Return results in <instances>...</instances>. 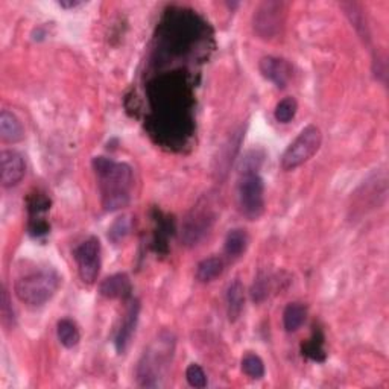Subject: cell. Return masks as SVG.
<instances>
[{
	"label": "cell",
	"mask_w": 389,
	"mask_h": 389,
	"mask_svg": "<svg viewBox=\"0 0 389 389\" xmlns=\"http://www.w3.org/2000/svg\"><path fill=\"white\" fill-rule=\"evenodd\" d=\"M99 292L102 297L110 299L126 298L131 295V281L126 274H115L101 283Z\"/></svg>",
	"instance_id": "11"
},
{
	"label": "cell",
	"mask_w": 389,
	"mask_h": 389,
	"mask_svg": "<svg viewBox=\"0 0 389 389\" xmlns=\"http://www.w3.org/2000/svg\"><path fill=\"white\" fill-rule=\"evenodd\" d=\"M281 3L265 2L257 8L253 19V26L257 35L262 38H272L280 29Z\"/></svg>",
	"instance_id": "7"
},
{
	"label": "cell",
	"mask_w": 389,
	"mask_h": 389,
	"mask_svg": "<svg viewBox=\"0 0 389 389\" xmlns=\"http://www.w3.org/2000/svg\"><path fill=\"white\" fill-rule=\"evenodd\" d=\"M242 371L251 379H262L265 376V363L257 354L249 353L242 359Z\"/></svg>",
	"instance_id": "20"
},
{
	"label": "cell",
	"mask_w": 389,
	"mask_h": 389,
	"mask_svg": "<svg viewBox=\"0 0 389 389\" xmlns=\"http://www.w3.org/2000/svg\"><path fill=\"white\" fill-rule=\"evenodd\" d=\"M251 295H253V299L256 303H260L266 298L267 295V285H266V280L263 279H258L254 286H253V292H251Z\"/></svg>",
	"instance_id": "23"
},
{
	"label": "cell",
	"mask_w": 389,
	"mask_h": 389,
	"mask_svg": "<svg viewBox=\"0 0 389 389\" xmlns=\"http://www.w3.org/2000/svg\"><path fill=\"white\" fill-rule=\"evenodd\" d=\"M0 139L5 143H19L24 139V129L14 113L3 110L0 113Z\"/></svg>",
	"instance_id": "12"
},
{
	"label": "cell",
	"mask_w": 389,
	"mask_h": 389,
	"mask_svg": "<svg viewBox=\"0 0 389 389\" xmlns=\"http://www.w3.org/2000/svg\"><path fill=\"white\" fill-rule=\"evenodd\" d=\"M307 316V307L301 303H290L286 306L285 312H283V324L289 333L297 331L303 326Z\"/></svg>",
	"instance_id": "14"
},
{
	"label": "cell",
	"mask_w": 389,
	"mask_h": 389,
	"mask_svg": "<svg viewBox=\"0 0 389 389\" xmlns=\"http://www.w3.org/2000/svg\"><path fill=\"white\" fill-rule=\"evenodd\" d=\"M240 213L249 221H257L265 212V183L257 172L240 174L238 184Z\"/></svg>",
	"instance_id": "5"
},
{
	"label": "cell",
	"mask_w": 389,
	"mask_h": 389,
	"mask_svg": "<svg viewBox=\"0 0 389 389\" xmlns=\"http://www.w3.org/2000/svg\"><path fill=\"white\" fill-rule=\"evenodd\" d=\"M78 5H79V2H73V0H70V2H64V0H61L60 2V6H63V8H75Z\"/></svg>",
	"instance_id": "25"
},
{
	"label": "cell",
	"mask_w": 389,
	"mask_h": 389,
	"mask_svg": "<svg viewBox=\"0 0 389 389\" xmlns=\"http://www.w3.org/2000/svg\"><path fill=\"white\" fill-rule=\"evenodd\" d=\"M265 158V154L260 149H253L247 152V156L242 158L240 161V167L239 172L240 174H251V172H257L258 167L262 166Z\"/></svg>",
	"instance_id": "21"
},
{
	"label": "cell",
	"mask_w": 389,
	"mask_h": 389,
	"mask_svg": "<svg viewBox=\"0 0 389 389\" xmlns=\"http://www.w3.org/2000/svg\"><path fill=\"white\" fill-rule=\"evenodd\" d=\"M26 174V165L17 151L5 149L0 152V183L3 188H14Z\"/></svg>",
	"instance_id": "8"
},
{
	"label": "cell",
	"mask_w": 389,
	"mask_h": 389,
	"mask_svg": "<svg viewBox=\"0 0 389 389\" xmlns=\"http://www.w3.org/2000/svg\"><path fill=\"white\" fill-rule=\"evenodd\" d=\"M129 231H131V219L128 216H120L108 229V239L115 243V245H119L122 240H125Z\"/></svg>",
	"instance_id": "19"
},
{
	"label": "cell",
	"mask_w": 389,
	"mask_h": 389,
	"mask_svg": "<svg viewBox=\"0 0 389 389\" xmlns=\"http://www.w3.org/2000/svg\"><path fill=\"white\" fill-rule=\"evenodd\" d=\"M10 303H8V294H6V290L3 289V292H2V320H3V324H6V321L10 320L11 322L14 321V311L11 309V311H8L10 309V306H8Z\"/></svg>",
	"instance_id": "24"
},
{
	"label": "cell",
	"mask_w": 389,
	"mask_h": 389,
	"mask_svg": "<svg viewBox=\"0 0 389 389\" xmlns=\"http://www.w3.org/2000/svg\"><path fill=\"white\" fill-rule=\"evenodd\" d=\"M322 143L321 129L316 125L306 126L281 156V167L294 170L309 161L320 151Z\"/></svg>",
	"instance_id": "4"
},
{
	"label": "cell",
	"mask_w": 389,
	"mask_h": 389,
	"mask_svg": "<svg viewBox=\"0 0 389 389\" xmlns=\"http://www.w3.org/2000/svg\"><path fill=\"white\" fill-rule=\"evenodd\" d=\"M298 111V102L295 97H285V99H281L277 107H275L274 111V116L277 119V122L280 124H289V122L295 117Z\"/></svg>",
	"instance_id": "18"
},
{
	"label": "cell",
	"mask_w": 389,
	"mask_h": 389,
	"mask_svg": "<svg viewBox=\"0 0 389 389\" xmlns=\"http://www.w3.org/2000/svg\"><path fill=\"white\" fill-rule=\"evenodd\" d=\"M139 313H140V303L137 301V299H133L131 304H129V307H128L124 322H122V326L116 336V350L119 354L125 353L129 342H131V338L135 331L137 322H139Z\"/></svg>",
	"instance_id": "10"
},
{
	"label": "cell",
	"mask_w": 389,
	"mask_h": 389,
	"mask_svg": "<svg viewBox=\"0 0 389 389\" xmlns=\"http://www.w3.org/2000/svg\"><path fill=\"white\" fill-rule=\"evenodd\" d=\"M185 379H188V382L192 388H198L202 389L207 386V376L204 370H202L199 365L197 363H192L189 365L188 371H185Z\"/></svg>",
	"instance_id": "22"
},
{
	"label": "cell",
	"mask_w": 389,
	"mask_h": 389,
	"mask_svg": "<svg viewBox=\"0 0 389 389\" xmlns=\"http://www.w3.org/2000/svg\"><path fill=\"white\" fill-rule=\"evenodd\" d=\"M79 277L87 285H93L101 271V242L97 238H88L75 249Z\"/></svg>",
	"instance_id": "6"
},
{
	"label": "cell",
	"mask_w": 389,
	"mask_h": 389,
	"mask_svg": "<svg viewBox=\"0 0 389 389\" xmlns=\"http://www.w3.org/2000/svg\"><path fill=\"white\" fill-rule=\"evenodd\" d=\"M56 335H58L61 345L66 348L76 347L81 340V333H79L78 326L69 318H64V320L58 321V326H56Z\"/></svg>",
	"instance_id": "15"
},
{
	"label": "cell",
	"mask_w": 389,
	"mask_h": 389,
	"mask_svg": "<svg viewBox=\"0 0 389 389\" xmlns=\"http://www.w3.org/2000/svg\"><path fill=\"white\" fill-rule=\"evenodd\" d=\"M174 353V339L169 333H161L157 340H154L137 367V379L139 385L144 388L158 386V379L169 367Z\"/></svg>",
	"instance_id": "3"
},
{
	"label": "cell",
	"mask_w": 389,
	"mask_h": 389,
	"mask_svg": "<svg viewBox=\"0 0 389 389\" xmlns=\"http://www.w3.org/2000/svg\"><path fill=\"white\" fill-rule=\"evenodd\" d=\"M248 247V234L245 230L242 229H236L231 230L229 234H226L225 239V253L229 254L230 257H239Z\"/></svg>",
	"instance_id": "17"
},
{
	"label": "cell",
	"mask_w": 389,
	"mask_h": 389,
	"mask_svg": "<svg viewBox=\"0 0 389 389\" xmlns=\"http://www.w3.org/2000/svg\"><path fill=\"white\" fill-rule=\"evenodd\" d=\"M93 169L99 176L102 207L105 212H116L131 201L134 183L133 169L126 163H116L110 158H93Z\"/></svg>",
	"instance_id": "1"
},
{
	"label": "cell",
	"mask_w": 389,
	"mask_h": 389,
	"mask_svg": "<svg viewBox=\"0 0 389 389\" xmlns=\"http://www.w3.org/2000/svg\"><path fill=\"white\" fill-rule=\"evenodd\" d=\"M224 271V262L219 257H208L197 267V279L201 283H208L217 279Z\"/></svg>",
	"instance_id": "16"
},
{
	"label": "cell",
	"mask_w": 389,
	"mask_h": 389,
	"mask_svg": "<svg viewBox=\"0 0 389 389\" xmlns=\"http://www.w3.org/2000/svg\"><path fill=\"white\" fill-rule=\"evenodd\" d=\"M243 285L239 280H234L226 290V307H229V320L236 322L243 312L245 306V294H243Z\"/></svg>",
	"instance_id": "13"
},
{
	"label": "cell",
	"mask_w": 389,
	"mask_h": 389,
	"mask_svg": "<svg viewBox=\"0 0 389 389\" xmlns=\"http://www.w3.org/2000/svg\"><path fill=\"white\" fill-rule=\"evenodd\" d=\"M262 75L277 85L279 88H285L292 76V67L286 60L277 58V56H265L258 64Z\"/></svg>",
	"instance_id": "9"
},
{
	"label": "cell",
	"mask_w": 389,
	"mask_h": 389,
	"mask_svg": "<svg viewBox=\"0 0 389 389\" xmlns=\"http://www.w3.org/2000/svg\"><path fill=\"white\" fill-rule=\"evenodd\" d=\"M60 285V275L52 270H44L19 279L14 285V292L22 303L31 307H40L51 301Z\"/></svg>",
	"instance_id": "2"
}]
</instances>
